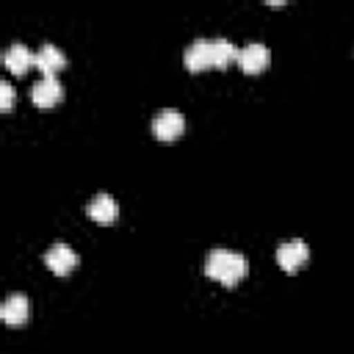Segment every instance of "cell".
<instances>
[{
    "mask_svg": "<svg viewBox=\"0 0 354 354\" xmlns=\"http://www.w3.org/2000/svg\"><path fill=\"white\" fill-rule=\"evenodd\" d=\"M205 274L221 285H235L249 274V260L232 249H213L205 260Z\"/></svg>",
    "mask_w": 354,
    "mask_h": 354,
    "instance_id": "cell-1",
    "label": "cell"
},
{
    "mask_svg": "<svg viewBox=\"0 0 354 354\" xmlns=\"http://www.w3.org/2000/svg\"><path fill=\"white\" fill-rule=\"evenodd\" d=\"M307 257H310V249H307V243L301 238H288V241H282L277 246V263L288 274H296L307 263Z\"/></svg>",
    "mask_w": 354,
    "mask_h": 354,
    "instance_id": "cell-2",
    "label": "cell"
},
{
    "mask_svg": "<svg viewBox=\"0 0 354 354\" xmlns=\"http://www.w3.org/2000/svg\"><path fill=\"white\" fill-rule=\"evenodd\" d=\"M183 130H185V116L180 111H174V108H163L152 119V133L160 141H174V138L183 136Z\"/></svg>",
    "mask_w": 354,
    "mask_h": 354,
    "instance_id": "cell-3",
    "label": "cell"
},
{
    "mask_svg": "<svg viewBox=\"0 0 354 354\" xmlns=\"http://www.w3.org/2000/svg\"><path fill=\"white\" fill-rule=\"evenodd\" d=\"M44 266H47L53 274L66 277V274H72L75 266H77V252L58 241V243H53V246L44 252Z\"/></svg>",
    "mask_w": 354,
    "mask_h": 354,
    "instance_id": "cell-4",
    "label": "cell"
},
{
    "mask_svg": "<svg viewBox=\"0 0 354 354\" xmlns=\"http://www.w3.org/2000/svg\"><path fill=\"white\" fill-rule=\"evenodd\" d=\"M271 64V50L260 41H249L243 50H238V66L246 75H257Z\"/></svg>",
    "mask_w": 354,
    "mask_h": 354,
    "instance_id": "cell-5",
    "label": "cell"
},
{
    "mask_svg": "<svg viewBox=\"0 0 354 354\" xmlns=\"http://www.w3.org/2000/svg\"><path fill=\"white\" fill-rule=\"evenodd\" d=\"M30 97H33V102H36L39 108H53V105H58L61 97H64L61 80H58L55 75H41V77L33 83Z\"/></svg>",
    "mask_w": 354,
    "mask_h": 354,
    "instance_id": "cell-6",
    "label": "cell"
},
{
    "mask_svg": "<svg viewBox=\"0 0 354 354\" xmlns=\"http://www.w3.org/2000/svg\"><path fill=\"white\" fill-rule=\"evenodd\" d=\"M185 66L191 72H205L213 66V50H210V39H194L188 47H185V55H183Z\"/></svg>",
    "mask_w": 354,
    "mask_h": 354,
    "instance_id": "cell-7",
    "label": "cell"
},
{
    "mask_svg": "<svg viewBox=\"0 0 354 354\" xmlns=\"http://www.w3.org/2000/svg\"><path fill=\"white\" fill-rule=\"evenodd\" d=\"M28 315H30V301H28L25 293H11V296L3 301V307H0V318H3L8 326L25 324Z\"/></svg>",
    "mask_w": 354,
    "mask_h": 354,
    "instance_id": "cell-8",
    "label": "cell"
},
{
    "mask_svg": "<svg viewBox=\"0 0 354 354\" xmlns=\"http://www.w3.org/2000/svg\"><path fill=\"white\" fill-rule=\"evenodd\" d=\"M3 64H6V69H8L11 75H25L30 66H36V53H30L25 44L14 41V44L6 50Z\"/></svg>",
    "mask_w": 354,
    "mask_h": 354,
    "instance_id": "cell-9",
    "label": "cell"
},
{
    "mask_svg": "<svg viewBox=\"0 0 354 354\" xmlns=\"http://www.w3.org/2000/svg\"><path fill=\"white\" fill-rule=\"evenodd\" d=\"M88 216L97 221V224H113L116 216H119V205L111 194H97L91 202H88Z\"/></svg>",
    "mask_w": 354,
    "mask_h": 354,
    "instance_id": "cell-10",
    "label": "cell"
},
{
    "mask_svg": "<svg viewBox=\"0 0 354 354\" xmlns=\"http://www.w3.org/2000/svg\"><path fill=\"white\" fill-rule=\"evenodd\" d=\"M64 66H66V55H64L55 44L44 41V44L36 50V69H41V75H55V72L64 69Z\"/></svg>",
    "mask_w": 354,
    "mask_h": 354,
    "instance_id": "cell-11",
    "label": "cell"
},
{
    "mask_svg": "<svg viewBox=\"0 0 354 354\" xmlns=\"http://www.w3.org/2000/svg\"><path fill=\"white\" fill-rule=\"evenodd\" d=\"M210 50H213V66L216 69H224L232 61H238V50H235V44L230 39H221V36L210 39Z\"/></svg>",
    "mask_w": 354,
    "mask_h": 354,
    "instance_id": "cell-12",
    "label": "cell"
},
{
    "mask_svg": "<svg viewBox=\"0 0 354 354\" xmlns=\"http://www.w3.org/2000/svg\"><path fill=\"white\" fill-rule=\"evenodd\" d=\"M14 105V86L8 80H0V111H11Z\"/></svg>",
    "mask_w": 354,
    "mask_h": 354,
    "instance_id": "cell-13",
    "label": "cell"
}]
</instances>
